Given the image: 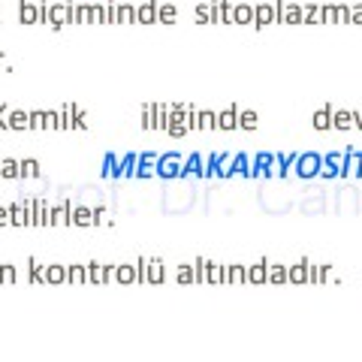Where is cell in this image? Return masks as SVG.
Segmentation results:
<instances>
[{"mask_svg": "<svg viewBox=\"0 0 362 362\" xmlns=\"http://www.w3.org/2000/svg\"><path fill=\"white\" fill-rule=\"evenodd\" d=\"M9 223L13 226L30 223V202H25V206H9Z\"/></svg>", "mask_w": 362, "mask_h": 362, "instance_id": "obj_1", "label": "cell"}, {"mask_svg": "<svg viewBox=\"0 0 362 362\" xmlns=\"http://www.w3.org/2000/svg\"><path fill=\"white\" fill-rule=\"evenodd\" d=\"M25 127H30V115H28V112H21V109L9 112V130H25Z\"/></svg>", "mask_w": 362, "mask_h": 362, "instance_id": "obj_2", "label": "cell"}, {"mask_svg": "<svg viewBox=\"0 0 362 362\" xmlns=\"http://www.w3.org/2000/svg\"><path fill=\"white\" fill-rule=\"evenodd\" d=\"M18 18L25 21V25H30V21L42 18V13H40V6H33V4H25V0H21V13H18Z\"/></svg>", "mask_w": 362, "mask_h": 362, "instance_id": "obj_3", "label": "cell"}, {"mask_svg": "<svg viewBox=\"0 0 362 362\" xmlns=\"http://www.w3.org/2000/svg\"><path fill=\"white\" fill-rule=\"evenodd\" d=\"M45 124H49V118H45L42 112H33V115H30V127H33V130H42Z\"/></svg>", "mask_w": 362, "mask_h": 362, "instance_id": "obj_4", "label": "cell"}, {"mask_svg": "<svg viewBox=\"0 0 362 362\" xmlns=\"http://www.w3.org/2000/svg\"><path fill=\"white\" fill-rule=\"evenodd\" d=\"M0 281H4V284H13V281H16V269L13 266H0Z\"/></svg>", "mask_w": 362, "mask_h": 362, "instance_id": "obj_5", "label": "cell"}, {"mask_svg": "<svg viewBox=\"0 0 362 362\" xmlns=\"http://www.w3.org/2000/svg\"><path fill=\"white\" fill-rule=\"evenodd\" d=\"M21 175H37V160H21Z\"/></svg>", "mask_w": 362, "mask_h": 362, "instance_id": "obj_6", "label": "cell"}, {"mask_svg": "<svg viewBox=\"0 0 362 362\" xmlns=\"http://www.w3.org/2000/svg\"><path fill=\"white\" fill-rule=\"evenodd\" d=\"M221 124H223V127H233V124H235V112H223Z\"/></svg>", "mask_w": 362, "mask_h": 362, "instance_id": "obj_7", "label": "cell"}, {"mask_svg": "<svg viewBox=\"0 0 362 362\" xmlns=\"http://www.w3.org/2000/svg\"><path fill=\"white\" fill-rule=\"evenodd\" d=\"M6 223H9V209L0 206V226H6Z\"/></svg>", "mask_w": 362, "mask_h": 362, "instance_id": "obj_8", "label": "cell"}, {"mask_svg": "<svg viewBox=\"0 0 362 362\" xmlns=\"http://www.w3.org/2000/svg\"><path fill=\"white\" fill-rule=\"evenodd\" d=\"M76 221H78V223H88V221H90V214L82 209V211H76Z\"/></svg>", "mask_w": 362, "mask_h": 362, "instance_id": "obj_9", "label": "cell"}, {"mask_svg": "<svg viewBox=\"0 0 362 362\" xmlns=\"http://www.w3.org/2000/svg\"><path fill=\"white\" fill-rule=\"evenodd\" d=\"M4 109L6 106H0V130H9V118H4Z\"/></svg>", "mask_w": 362, "mask_h": 362, "instance_id": "obj_10", "label": "cell"}, {"mask_svg": "<svg viewBox=\"0 0 362 362\" xmlns=\"http://www.w3.org/2000/svg\"><path fill=\"white\" fill-rule=\"evenodd\" d=\"M61 275H64L61 269H49V281H61Z\"/></svg>", "mask_w": 362, "mask_h": 362, "instance_id": "obj_11", "label": "cell"}, {"mask_svg": "<svg viewBox=\"0 0 362 362\" xmlns=\"http://www.w3.org/2000/svg\"><path fill=\"white\" fill-rule=\"evenodd\" d=\"M199 124H202V127H211V124H214V118H211V115H209V112H206V115H202V118H199Z\"/></svg>", "mask_w": 362, "mask_h": 362, "instance_id": "obj_12", "label": "cell"}]
</instances>
